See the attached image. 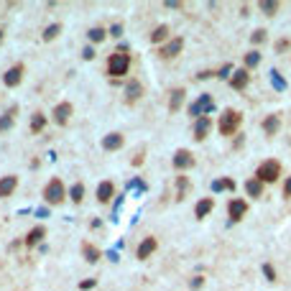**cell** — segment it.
<instances>
[{"instance_id": "e0dca14e", "label": "cell", "mask_w": 291, "mask_h": 291, "mask_svg": "<svg viewBox=\"0 0 291 291\" xmlns=\"http://www.w3.org/2000/svg\"><path fill=\"white\" fill-rule=\"evenodd\" d=\"M43 238H46V228H43V225H36V228H33V230H28V235H26V245H28V248H33V245H39Z\"/></svg>"}, {"instance_id": "9c48e42d", "label": "cell", "mask_w": 291, "mask_h": 291, "mask_svg": "<svg viewBox=\"0 0 291 291\" xmlns=\"http://www.w3.org/2000/svg\"><path fill=\"white\" fill-rule=\"evenodd\" d=\"M23 72H26V66H23V64H13V66H10V69L3 74L5 87H18L21 80H23Z\"/></svg>"}, {"instance_id": "e575fe53", "label": "cell", "mask_w": 291, "mask_h": 291, "mask_svg": "<svg viewBox=\"0 0 291 291\" xmlns=\"http://www.w3.org/2000/svg\"><path fill=\"white\" fill-rule=\"evenodd\" d=\"M250 41H253V43H263V41H266V31H263V28H258V31H253V36H250Z\"/></svg>"}, {"instance_id": "8d00e7d4", "label": "cell", "mask_w": 291, "mask_h": 291, "mask_svg": "<svg viewBox=\"0 0 291 291\" xmlns=\"http://www.w3.org/2000/svg\"><path fill=\"white\" fill-rule=\"evenodd\" d=\"M230 72H232V66H230V64H225V66H222V69L217 72V77H220V80H225V77H230Z\"/></svg>"}, {"instance_id": "30bf717a", "label": "cell", "mask_w": 291, "mask_h": 291, "mask_svg": "<svg viewBox=\"0 0 291 291\" xmlns=\"http://www.w3.org/2000/svg\"><path fill=\"white\" fill-rule=\"evenodd\" d=\"M72 113H74L72 103H59L57 107H54V123H57V125H66L69 118H72Z\"/></svg>"}, {"instance_id": "7c38bea8", "label": "cell", "mask_w": 291, "mask_h": 291, "mask_svg": "<svg viewBox=\"0 0 291 291\" xmlns=\"http://www.w3.org/2000/svg\"><path fill=\"white\" fill-rule=\"evenodd\" d=\"M156 248H159V243H156V238H146L141 245H138V250H136V255H138V261H146V258H151V255L156 253Z\"/></svg>"}, {"instance_id": "cb8c5ba5", "label": "cell", "mask_w": 291, "mask_h": 291, "mask_svg": "<svg viewBox=\"0 0 291 291\" xmlns=\"http://www.w3.org/2000/svg\"><path fill=\"white\" fill-rule=\"evenodd\" d=\"M166 39H169V26H166V23L156 26L153 33H151V43H164Z\"/></svg>"}, {"instance_id": "4316f807", "label": "cell", "mask_w": 291, "mask_h": 291, "mask_svg": "<svg viewBox=\"0 0 291 291\" xmlns=\"http://www.w3.org/2000/svg\"><path fill=\"white\" fill-rule=\"evenodd\" d=\"M245 192H248V197L258 199V197L263 194V182H258V179H250V182L245 184Z\"/></svg>"}, {"instance_id": "ee69618b", "label": "cell", "mask_w": 291, "mask_h": 291, "mask_svg": "<svg viewBox=\"0 0 291 291\" xmlns=\"http://www.w3.org/2000/svg\"><path fill=\"white\" fill-rule=\"evenodd\" d=\"M209 77H215V72H202V74H197V80H209Z\"/></svg>"}, {"instance_id": "ab89813d", "label": "cell", "mask_w": 291, "mask_h": 291, "mask_svg": "<svg viewBox=\"0 0 291 291\" xmlns=\"http://www.w3.org/2000/svg\"><path fill=\"white\" fill-rule=\"evenodd\" d=\"M199 286H205V278L202 276H194L192 278V289H199Z\"/></svg>"}, {"instance_id": "5bb4252c", "label": "cell", "mask_w": 291, "mask_h": 291, "mask_svg": "<svg viewBox=\"0 0 291 291\" xmlns=\"http://www.w3.org/2000/svg\"><path fill=\"white\" fill-rule=\"evenodd\" d=\"M16 189H18V176H3L0 179V199L13 197Z\"/></svg>"}, {"instance_id": "4dcf8cb0", "label": "cell", "mask_w": 291, "mask_h": 291, "mask_svg": "<svg viewBox=\"0 0 291 291\" xmlns=\"http://www.w3.org/2000/svg\"><path fill=\"white\" fill-rule=\"evenodd\" d=\"M87 36H89V41L103 43V41H105V36H107V31H105V28H100V26H95V28H89V31H87Z\"/></svg>"}, {"instance_id": "5b68a950", "label": "cell", "mask_w": 291, "mask_h": 291, "mask_svg": "<svg viewBox=\"0 0 291 291\" xmlns=\"http://www.w3.org/2000/svg\"><path fill=\"white\" fill-rule=\"evenodd\" d=\"M212 110H215V103H212V97H209V95H199L197 103L189 105V115L197 120V118H202V115L212 113Z\"/></svg>"}, {"instance_id": "603a6c76", "label": "cell", "mask_w": 291, "mask_h": 291, "mask_svg": "<svg viewBox=\"0 0 291 291\" xmlns=\"http://www.w3.org/2000/svg\"><path fill=\"white\" fill-rule=\"evenodd\" d=\"M82 255H84V261H87V263H97L103 253H100L92 243H84V245H82Z\"/></svg>"}, {"instance_id": "6da1fadb", "label": "cell", "mask_w": 291, "mask_h": 291, "mask_svg": "<svg viewBox=\"0 0 291 291\" xmlns=\"http://www.w3.org/2000/svg\"><path fill=\"white\" fill-rule=\"evenodd\" d=\"M130 69V54L125 49L120 51H113L107 57V74L113 77V80H118V77H125Z\"/></svg>"}, {"instance_id": "44dd1931", "label": "cell", "mask_w": 291, "mask_h": 291, "mask_svg": "<svg viewBox=\"0 0 291 291\" xmlns=\"http://www.w3.org/2000/svg\"><path fill=\"white\" fill-rule=\"evenodd\" d=\"M184 97H187V89H184V87L174 89L171 97H169V113H176V110L184 105Z\"/></svg>"}, {"instance_id": "2e32d148", "label": "cell", "mask_w": 291, "mask_h": 291, "mask_svg": "<svg viewBox=\"0 0 291 291\" xmlns=\"http://www.w3.org/2000/svg\"><path fill=\"white\" fill-rule=\"evenodd\" d=\"M212 209H215V199L205 197V199H199V202H197V207H194V217H197V220H205Z\"/></svg>"}, {"instance_id": "d6a6232c", "label": "cell", "mask_w": 291, "mask_h": 291, "mask_svg": "<svg viewBox=\"0 0 291 291\" xmlns=\"http://www.w3.org/2000/svg\"><path fill=\"white\" fill-rule=\"evenodd\" d=\"M176 184H179L176 199H179V202H182V199H184V192H187V176H176Z\"/></svg>"}, {"instance_id": "d4e9b609", "label": "cell", "mask_w": 291, "mask_h": 291, "mask_svg": "<svg viewBox=\"0 0 291 291\" xmlns=\"http://www.w3.org/2000/svg\"><path fill=\"white\" fill-rule=\"evenodd\" d=\"M258 8H261V13H266V16H276L278 8H281V3H278V0H261Z\"/></svg>"}, {"instance_id": "8fae6325", "label": "cell", "mask_w": 291, "mask_h": 291, "mask_svg": "<svg viewBox=\"0 0 291 291\" xmlns=\"http://www.w3.org/2000/svg\"><path fill=\"white\" fill-rule=\"evenodd\" d=\"M248 82H250V72L245 69V66H243V69H235L230 74V87L232 89H245V87H248Z\"/></svg>"}, {"instance_id": "8992f818", "label": "cell", "mask_w": 291, "mask_h": 291, "mask_svg": "<svg viewBox=\"0 0 291 291\" xmlns=\"http://www.w3.org/2000/svg\"><path fill=\"white\" fill-rule=\"evenodd\" d=\"M182 49H184V39H182V36L169 39V41H166L164 46L159 49V57H161V59H174V57H179V54H182Z\"/></svg>"}, {"instance_id": "f1b7e54d", "label": "cell", "mask_w": 291, "mask_h": 291, "mask_svg": "<svg viewBox=\"0 0 291 291\" xmlns=\"http://www.w3.org/2000/svg\"><path fill=\"white\" fill-rule=\"evenodd\" d=\"M212 189H215V192H235V182L232 179H217V182H212Z\"/></svg>"}, {"instance_id": "b9f144b4", "label": "cell", "mask_w": 291, "mask_h": 291, "mask_svg": "<svg viewBox=\"0 0 291 291\" xmlns=\"http://www.w3.org/2000/svg\"><path fill=\"white\" fill-rule=\"evenodd\" d=\"M284 197H291V176L284 182Z\"/></svg>"}, {"instance_id": "7a4b0ae2", "label": "cell", "mask_w": 291, "mask_h": 291, "mask_svg": "<svg viewBox=\"0 0 291 291\" xmlns=\"http://www.w3.org/2000/svg\"><path fill=\"white\" fill-rule=\"evenodd\" d=\"M240 123H243V115L238 113V110L228 107V110H222V115L217 120V130L222 133V136H232V133H238Z\"/></svg>"}, {"instance_id": "ffe728a7", "label": "cell", "mask_w": 291, "mask_h": 291, "mask_svg": "<svg viewBox=\"0 0 291 291\" xmlns=\"http://www.w3.org/2000/svg\"><path fill=\"white\" fill-rule=\"evenodd\" d=\"M141 95H143V84L141 82H128V87H125V103L133 105L136 100H141Z\"/></svg>"}, {"instance_id": "60d3db41", "label": "cell", "mask_w": 291, "mask_h": 291, "mask_svg": "<svg viewBox=\"0 0 291 291\" xmlns=\"http://www.w3.org/2000/svg\"><path fill=\"white\" fill-rule=\"evenodd\" d=\"M120 33H123V26H120V23H115L113 28H110V36H115V39H118Z\"/></svg>"}, {"instance_id": "4fadbf2b", "label": "cell", "mask_w": 291, "mask_h": 291, "mask_svg": "<svg viewBox=\"0 0 291 291\" xmlns=\"http://www.w3.org/2000/svg\"><path fill=\"white\" fill-rule=\"evenodd\" d=\"M209 130H212V120H209L207 115H202V118L194 120V138H197V141H205V138L209 136Z\"/></svg>"}, {"instance_id": "83f0119b", "label": "cell", "mask_w": 291, "mask_h": 291, "mask_svg": "<svg viewBox=\"0 0 291 291\" xmlns=\"http://www.w3.org/2000/svg\"><path fill=\"white\" fill-rule=\"evenodd\" d=\"M43 128H46V115H43V113H33V118H31V133H41Z\"/></svg>"}, {"instance_id": "484cf974", "label": "cell", "mask_w": 291, "mask_h": 291, "mask_svg": "<svg viewBox=\"0 0 291 291\" xmlns=\"http://www.w3.org/2000/svg\"><path fill=\"white\" fill-rule=\"evenodd\" d=\"M69 199H72L74 205H82V199H84V184H82V182L72 184V189H69Z\"/></svg>"}, {"instance_id": "f35d334b", "label": "cell", "mask_w": 291, "mask_h": 291, "mask_svg": "<svg viewBox=\"0 0 291 291\" xmlns=\"http://www.w3.org/2000/svg\"><path fill=\"white\" fill-rule=\"evenodd\" d=\"M271 74H273V84H276L278 89H284V87H286V82L281 80V77H278V72H271Z\"/></svg>"}, {"instance_id": "9a60e30c", "label": "cell", "mask_w": 291, "mask_h": 291, "mask_svg": "<svg viewBox=\"0 0 291 291\" xmlns=\"http://www.w3.org/2000/svg\"><path fill=\"white\" fill-rule=\"evenodd\" d=\"M123 143H125L123 133H107V136L103 138V148H105V151H120Z\"/></svg>"}, {"instance_id": "3957f363", "label": "cell", "mask_w": 291, "mask_h": 291, "mask_svg": "<svg viewBox=\"0 0 291 291\" xmlns=\"http://www.w3.org/2000/svg\"><path fill=\"white\" fill-rule=\"evenodd\" d=\"M43 199H46V205H54V207H59L64 202V199H66V189H64L62 179L54 176L51 182L43 187Z\"/></svg>"}, {"instance_id": "52a82bcc", "label": "cell", "mask_w": 291, "mask_h": 291, "mask_svg": "<svg viewBox=\"0 0 291 291\" xmlns=\"http://www.w3.org/2000/svg\"><path fill=\"white\" fill-rule=\"evenodd\" d=\"M171 164H174L176 171H187V169H192V166H194V156H192V151H189V148H179L174 153Z\"/></svg>"}, {"instance_id": "f6af8a7d", "label": "cell", "mask_w": 291, "mask_h": 291, "mask_svg": "<svg viewBox=\"0 0 291 291\" xmlns=\"http://www.w3.org/2000/svg\"><path fill=\"white\" fill-rule=\"evenodd\" d=\"M130 164H133V166H141V164H143V156H133Z\"/></svg>"}, {"instance_id": "f546056e", "label": "cell", "mask_w": 291, "mask_h": 291, "mask_svg": "<svg viewBox=\"0 0 291 291\" xmlns=\"http://www.w3.org/2000/svg\"><path fill=\"white\" fill-rule=\"evenodd\" d=\"M261 64V51H248L245 54V69H255V66Z\"/></svg>"}, {"instance_id": "7402d4cb", "label": "cell", "mask_w": 291, "mask_h": 291, "mask_svg": "<svg viewBox=\"0 0 291 291\" xmlns=\"http://www.w3.org/2000/svg\"><path fill=\"white\" fill-rule=\"evenodd\" d=\"M278 128H281V120H278V115H268L263 120V130H266V136H276Z\"/></svg>"}, {"instance_id": "1f68e13d", "label": "cell", "mask_w": 291, "mask_h": 291, "mask_svg": "<svg viewBox=\"0 0 291 291\" xmlns=\"http://www.w3.org/2000/svg\"><path fill=\"white\" fill-rule=\"evenodd\" d=\"M62 33V23H51L46 26V31H43V41H54Z\"/></svg>"}, {"instance_id": "ac0fdd59", "label": "cell", "mask_w": 291, "mask_h": 291, "mask_svg": "<svg viewBox=\"0 0 291 291\" xmlns=\"http://www.w3.org/2000/svg\"><path fill=\"white\" fill-rule=\"evenodd\" d=\"M113 197H115V184H113V182H103V184L97 187V199H100L103 205H107Z\"/></svg>"}, {"instance_id": "d6986e66", "label": "cell", "mask_w": 291, "mask_h": 291, "mask_svg": "<svg viewBox=\"0 0 291 291\" xmlns=\"http://www.w3.org/2000/svg\"><path fill=\"white\" fill-rule=\"evenodd\" d=\"M16 115H18V107H16V105H13V107H8L5 113L0 115V133H5V130H10V128H13Z\"/></svg>"}, {"instance_id": "ba28073f", "label": "cell", "mask_w": 291, "mask_h": 291, "mask_svg": "<svg viewBox=\"0 0 291 291\" xmlns=\"http://www.w3.org/2000/svg\"><path fill=\"white\" fill-rule=\"evenodd\" d=\"M245 212H248V202H245V199H238V197L230 199V205H228V217H230L232 222L243 220Z\"/></svg>"}, {"instance_id": "bcb514c9", "label": "cell", "mask_w": 291, "mask_h": 291, "mask_svg": "<svg viewBox=\"0 0 291 291\" xmlns=\"http://www.w3.org/2000/svg\"><path fill=\"white\" fill-rule=\"evenodd\" d=\"M0 41H3V28H0Z\"/></svg>"}, {"instance_id": "277c9868", "label": "cell", "mask_w": 291, "mask_h": 291, "mask_svg": "<svg viewBox=\"0 0 291 291\" xmlns=\"http://www.w3.org/2000/svg\"><path fill=\"white\" fill-rule=\"evenodd\" d=\"M278 176H281V164H278L276 159H268V161H263L258 169H255V179L263 182V184H273Z\"/></svg>"}, {"instance_id": "74e56055", "label": "cell", "mask_w": 291, "mask_h": 291, "mask_svg": "<svg viewBox=\"0 0 291 291\" xmlns=\"http://www.w3.org/2000/svg\"><path fill=\"white\" fill-rule=\"evenodd\" d=\"M82 57H84L87 62H92V59H95V49H92V46H87V49H82Z\"/></svg>"}, {"instance_id": "836d02e7", "label": "cell", "mask_w": 291, "mask_h": 291, "mask_svg": "<svg viewBox=\"0 0 291 291\" xmlns=\"http://www.w3.org/2000/svg\"><path fill=\"white\" fill-rule=\"evenodd\" d=\"M263 273H266V278H268V281H271V284H273V281H276V278H278L271 263H266V266H263Z\"/></svg>"}, {"instance_id": "d590c367", "label": "cell", "mask_w": 291, "mask_h": 291, "mask_svg": "<svg viewBox=\"0 0 291 291\" xmlns=\"http://www.w3.org/2000/svg\"><path fill=\"white\" fill-rule=\"evenodd\" d=\"M95 284H97L95 278H84V281L80 284V289H82V291H89V289H95Z\"/></svg>"}, {"instance_id": "7bdbcfd3", "label": "cell", "mask_w": 291, "mask_h": 291, "mask_svg": "<svg viewBox=\"0 0 291 291\" xmlns=\"http://www.w3.org/2000/svg\"><path fill=\"white\" fill-rule=\"evenodd\" d=\"M166 8H182V0H166Z\"/></svg>"}]
</instances>
